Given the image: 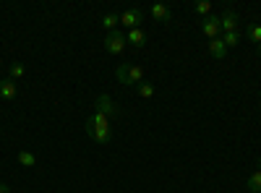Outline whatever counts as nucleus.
Instances as JSON below:
<instances>
[{
  "label": "nucleus",
  "instance_id": "1",
  "mask_svg": "<svg viewBox=\"0 0 261 193\" xmlns=\"http://www.w3.org/2000/svg\"><path fill=\"white\" fill-rule=\"evenodd\" d=\"M115 78L120 84H125V87H139V84L144 81V68L130 66V63H120V66L115 68Z\"/></svg>",
  "mask_w": 261,
  "mask_h": 193
},
{
  "label": "nucleus",
  "instance_id": "2",
  "mask_svg": "<svg viewBox=\"0 0 261 193\" xmlns=\"http://www.w3.org/2000/svg\"><path fill=\"white\" fill-rule=\"evenodd\" d=\"M102 47H105V52H110V55H120V52L125 50V34L118 32V29H115V32H107Z\"/></svg>",
  "mask_w": 261,
  "mask_h": 193
},
{
  "label": "nucleus",
  "instance_id": "3",
  "mask_svg": "<svg viewBox=\"0 0 261 193\" xmlns=\"http://www.w3.org/2000/svg\"><path fill=\"white\" fill-rule=\"evenodd\" d=\"M141 21H144V11L141 8H128V11L120 13V24L125 26V32L141 29Z\"/></svg>",
  "mask_w": 261,
  "mask_h": 193
},
{
  "label": "nucleus",
  "instance_id": "4",
  "mask_svg": "<svg viewBox=\"0 0 261 193\" xmlns=\"http://www.w3.org/2000/svg\"><path fill=\"white\" fill-rule=\"evenodd\" d=\"M94 110L102 113V115H107V118H115V115L120 113V107L110 99V94H99L97 102H94Z\"/></svg>",
  "mask_w": 261,
  "mask_h": 193
},
{
  "label": "nucleus",
  "instance_id": "5",
  "mask_svg": "<svg viewBox=\"0 0 261 193\" xmlns=\"http://www.w3.org/2000/svg\"><path fill=\"white\" fill-rule=\"evenodd\" d=\"M201 32L209 37V39H217L222 37V26H220V16H206L201 21Z\"/></svg>",
  "mask_w": 261,
  "mask_h": 193
},
{
  "label": "nucleus",
  "instance_id": "6",
  "mask_svg": "<svg viewBox=\"0 0 261 193\" xmlns=\"http://www.w3.org/2000/svg\"><path fill=\"white\" fill-rule=\"evenodd\" d=\"M18 97V87L16 81L8 76V78H0V102H13Z\"/></svg>",
  "mask_w": 261,
  "mask_h": 193
},
{
  "label": "nucleus",
  "instance_id": "7",
  "mask_svg": "<svg viewBox=\"0 0 261 193\" xmlns=\"http://www.w3.org/2000/svg\"><path fill=\"white\" fill-rule=\"evenodd\" d=\"M86 136H89L92 141H97V144H110L113 131H110V128H94V125H86Z\"/></svg>",
  "mask_w": 261,
  "mask_h": 193
},
{
  "label": "nucleus",
  "instance_id": "8",
  "mask_svg": "<svg viewBox=\"0 0 261 193\" xmlns=\"http://www.w3.org/2000/svg\"><path fill=\"white\" fill-rule=\"evenodd\" d=\"M220 26H222V34L238 32V13H235V11H225V13L220 16Z\"/></svg>",
  "mask_w": 261,
  "mask_h": 193
},
{
  "label": "nucleus",
  "instance_id": "9",
  "mask_svg": "<svg viewBox=\"0 0 261 193\" xmlns=\"http://www.w3.org/2000/svg\"><path fill=\"white\" fill-rule=\"evenodd\" d=\"M125 45H130V47H144V45H146V32H144V29H130V32H125Z\"/></svg>",
  "mask_w": 261,
  "mask_h": 193
},
{
  "label": "nucleus",
  "instance_id": "10",
  "mask_svg": "<svg viewBox=\"0 0 261 193\" xmlns=\"http://www.w3.org/2000/svg\"><path fill=\"white\" fill-rule=\"evenodd\" d=\"M151 18L162 21V24H170V21H172V11L165 3H154V6H151Z\"/></svg>",
  "mask_w": 261,
  "mask_h": 193
},
{
  "label": "nucleus",
  "instance_id": "11",
  "mask_svg": "<svg viewBox=\"0 0 261 193\" xmlns=\"http://www.w3.org/2000/svg\"><path fill=\"white\" fill-rule=\"evenodd\" d=\"M209 52L217 58V60H225L227 58V47H225V42L217 37V39H209Z\"/></svg>",
  "mask_w": 261,
  "mask_h": 193
},
{
  "label": "nucleus",
  "instance_id": "12",
  "mask_svg": "<svg viewBox=\"0 0 261 193\" xmlns=\"http://www.w3.org/2000/svg\"><path fill=\"white\" fill-rule=\"evenodd\" d=\"M86 125H94V128H110V118L94 110L89 118H86Z\"/></svg>",
  "mask_w": 261,
  "mask_h": 193
},
{
  "label": "nucleus",
  "instance_id": "13",
  "mask_svg": "<svg viewBox=\"0 0 261 193\" xmlns=\"http://www.w3.org/2000/svg\"><path fill=\"white\" fill-rule=\"evenodd\" d=\"M246 34H248V39L253 42V45L258 47V55H261V24H248V29H246Z\"/></svg>",
  "mask_w": 261,
  "mask_h": 193
},
{
  "label": "nucleus",
  "instance_id": "14",
  "mask_svg": "<svg viewBox=\"0 0 261 193\" xmlns=\"http://www.w3.org/2000/svg\"><path fill=\"white\" fill-rule=\"evenodd\" d=\"M118 24H120V13H113V11H110V13L102 16V26H105L107 32H115Z\"/></svg>",
  "mask_w": 261,
  "mask_h": 193
},
{
  "label": "nucleus",
  "instance_id": "15",
  "mask_svg": "<svg viewBox=\"0 0 261 193\" xmlns=\"http://www.w3.org/2000/svg\"><path fill=\"white\" fill-rule=\"evenodd\" d=\"M136 92H139V97H144V99H151L157 89H154V84H151V81H146V78H144V81L139 84V87H136Z\"/></svg>",
  "mask_w": 261,
  "mask_h": 193
},
{
  "label": "nucleus",
  "instance_id": "16",
  "mask_svg": "<svg viewBox=\"0 0 261 193\" xmlns=\"http://www.w3.org/2000/svg\"><path fill=\"white\" fill-rule=\"evenodd\" d=\"M248 190L251 193H261V159H258V170L248 178Z\"/></svg>",
  "mask_w": 261,
  "mask_h": 193
},
{
  "label": "nucleus",
  "instance_id": "17",
  "mask_svg": "<svg viewBox=\"0 0 261 193\" xmlns=\"http://www.w3.org/2000/svg\"><path fill=\"white\" fill-rule=\"evenodd\" d=\"M8 73H11V78L16 81V78H21L27 73V68H24V63H8Z\"/></svg>",
  "mask_w": 261,
  "mask_h": 193
},
{
  "label": "nucleus",
  "instance_id": "18",
  "mask_svg": "<svg viewBox=\"0 0 261 193\" xmlns=\"http://www.w3.org/2000/svg\"><path fill=\"white\" fill-rule=\"evenodd\" d=\"M18 162L24 167H37V157L32 152H27V149H24V152H18Z\"/></svg>",
  "mask_w": 261,
  "mask_h": 193
},
{
  "label": "nucleus",
  "instance_id": "19",
  "mask_svg": "<svg viewBox=\"0 0 261 193\" xmlns=\"http://www.w3.org/2000/svg\"><path fill=\"white\" fill-rule=\"evenodd\" d=\"M220 39L225 42V47H235L238 42H241V34H238V32H227V34H222Z\"/></svg>",
  "mask_w": 261,
  "mask_h": 193
},
{
  "label": "nucleus",
  "instance_id": "20",
  "mask_svg": "<svg viewBox=\"0 0 261 193\" xmlns=\"http://www.w3.org/2000/svg\"><path fill=\"white\" fill-rule=\"evenodd\" d=\"M193 11L199 13V16H204V18H206V16H209V11H212V3H206V0H199V3L193 6Z\"/></svg>",
  "mask_w": 261,
  "mask_h": 193
},
{
  "label": "nucleus",
  "instance_id": "21",
  "mask_svg": "<svg viewBox=\"0 0 261 193\" xmlns=\"http://www.w3.org/2000/svg\"><path fill=\"white\" fill-rule=\"evenodd\" d=\"M0 193H11V188H8L6 183H0Z\"/></svg>",
  "mask_w": 261,
  "mask_h": 193
},
{
  "label": "nucleus",
  "instance_id": "22",
  "mask_svg": "<svg viewBox=\"0 0 261 193\" xmlns=\"http://www.w3.org/2000/svg\"><path fill=\"white\" fill-rule=\"evenodd\" d=\"M0 68H3V60H0Z\"/></svg>",
  "mask_w": 261,
  "mask_h": 193
}]
</instances>
